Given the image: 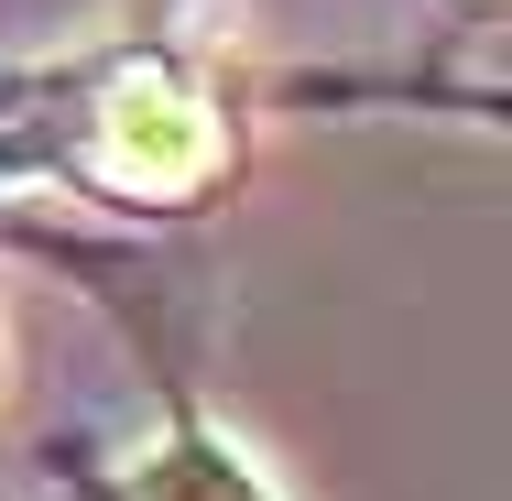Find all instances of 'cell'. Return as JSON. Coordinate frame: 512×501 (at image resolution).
Here are the masks:
<instances>
[{
	"label": "cell",
	"mask_w": 512,
	"mask_h": 501,
	"mask_svg": "<svg viewBox=\"0 0 512 501\" xmlns=\"http://www.w3.org/2000/svg\"><path fill=\"white\" fill-rule=\"evenodd\" d=\"M88 153L120 197H207L229 175V120L186 66H120L99 88Z\"/></svg>",
	"instance_id": "obj_1"
},
{
	"label": "cell",
	"mask_w": 512,
	"mask_h": 501,
	"mask_svg": "<svg viewBox=\"0 0 512 501\" xmlns=\"http://www.w3.org/2000/svg\"><path fill=\"white\" fill-rule=\"evenodd\" d=\"M120 501H273V491L251 480V458H240V447H218V436H164V447H142V458H131Z\"/></svg>",
	"instance_id": "obj_2"
}]
</instances>
